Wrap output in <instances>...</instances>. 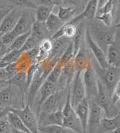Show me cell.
Returning <instances> with one entry per match:
<instances>
[{
  "mask_svg": "<svg viewBox=\"0 0 120 133\" xmlns=\"http://www.w3.org/2000/svg\"><path fill=\"white\" fill-rule=\"evenodd\" d=\"M91 64L98 80L104 85L110 97L115 88L119 85L120 68L111 66L107 68H102L94 58H91Z\"/></svg>",
  "mask_w": 120,
  "mask_h": 133,
  "instance_id": "1",
  "label": "cell"
},
{
  "mask_svg": "<svg viewBox=\"0 0 120 133\" xmlns=\"http://www.w3.org/2000/svg\"><path fill=\"white\" fill-rule=\"evenodd\" d=\"M88 29L93 41L106 54L108 46L113 42L116 32L119 31V25L115 29V27H107L101 23L92 24Z\"/></svg>",
  "mask_w": 120,
  "mask_h": 133,
  "instance_id": "2",
  "label": "cell"
},
{
  "mask_svg": "<svg viewBox=\"0 0 120 133\" xmlns=\"http://www.w3.org/2000/svg\"><path fill=\"white\" fill-rule=\"evenodd\" d=\"M25 105L21 93L16 86L8 84L0 90V107L20 109Z\"/></svg>",
  "mask_w": 120,
  "mask_h": 133,
  "instance_id": "3",
  "label": "cell"
},
{
  "mask_svg": "<svg viewBox=\"0 0 120 133\" xmlns=\"http://www.w3.org/2000/svg\"><path fill=\"white\" fill-rule=\"evenodd\" d=\"M93 99L96 104L103 110L104 117L110 118L119 114L117 106L112 103L110 97L99 80L98 81V91Z\"/></svg>",
  "mask_w": 120,
  "mask_h": 133,
  "instance_id": "4",
  "label": "cell"
},
{
  "mask_svg": "<svg viewBox=\"0 0 120 133\" xmlns=\"http://www.w3.org/2000/svg\"><path fill=\"white\" fill-rule=\"evenodd\" d=\"M68 89H67V88L59 89L47 97L41 105L39 115L51 113L62 109V106L65 102Z\"/></svg>",
  "mask_w": 120,
  "mask_h": 133,
  "instance_id": "5",
  "label": "cell"
},
{
  "mask_svg": "<svg viewBox=\"0 0 120 133\" xmlns=\"http://www.w3.org/2000/svg\"><path fill=\"white\" fill-rule=\"evenodd\" d=\"M82 73L83 71L75 72L74 79L70 85V98L73 108H74L81 100L86 98Z\"/></svg>",
  "mask_w": 120,
  "mask_h": 133,
  "instance_id": "6",
  "label": "cell"
},
{
  "mask_svg": "<svg viewBox=\"0 0 120 133\" xmlns=\"http://www.w3.org/2000/svg\"><path fill=\"white\" fill-rule=\"evenodd\" d=\"M88 100L89 104V112L87 121L86 133H97L101 121L104 117V114L103 110L96 104L93 98Z\"/></svg>",
  "mask_w": 120,
  "mask_h": 133,
  "instance_id": "7",
  "label": "cell"
},
{
  "mask_svg": "<svg viewBox=\"0 0 120 133\" xmlns=\"http://www.w3.org/2000/svg\"><path fill=\"white\" fill-rule=\"evenodd\" d=\"M11 111L17 115L31 132L40 133L38 131L39 125L38 117L28 105H26L23 109H11Z\"/></svg>",
  "mask_w": 120,
  "mask_h": 133,
  "instance_id": "8",
  "label": "cell"
},
{
  "mask_svg": "<svg viewBox=\"0 0 120 133\" xmlns=\"http://www.w3.org/2000/svg\"><path fill=\"white\" fill-rule=\"evenodd\" d=\"M82 77H83V82L86 91V99H89L92 98H94L98 91V79L92 66V64L83 71Z\"/></svg>",
  "mask_w": 120,
  "mask_h": 133,
  "instance_id": "9",
  "label": "cell"
},
{
  "mask_svg": "<svg viewBox=\"0 0 120 133\" xmlns=\"http://www.w3.org/2000/svg\"><path fill=\"white\" fill-rule=\"evenodd\" d=\"M46 79L47 78L44 76H43L37 69L35 76L29 85L27 95H26V105H28L31 109H32L38 91Z\"/></svg>",
  "mask_w": 120,
  "mask_h": 133,
  "instance_id": "10",
  "label": "cell"
},
{
  "mask_svg": "<svg viewBox=\"0 0 120 133\" xmlns=\"http://www.w3.org/2000/svg\"><path fill=\"white\" fill-rule=\"evenodd\" d=\"M35 20V19H34L32 14L29 11H22V14L15 27L13 29V30L11 31V34L15 37H17L19 35L30 32Z\"/></svg>",
  "mask_w": 120,
  "mask_h": 133,
  "instance_id": "11",
  "label": "cell"
},
{
  "mask_svg": "<svg viewBox=\"0 0 120 133\" xmlns=\"http://www.w3.org/2000/svg\"><path fill=\"white\" fill-rule=\"evenodd\" d=\"M85 39H86V41L87 43L90 50L92 51L93 56H94V58L95 59L97 63L100 65V66H101L102 68L108 67L109 64H108L107 61L106 54L104 52V51L101 49L98 46V44L93 41L92 37L90 35L88 28L85 30Z\"/></svg>",
  "mask_w": 120,
  "mask_h": 133,
  "instance_id": "12",
  "label": "cell"
},
{
  "mask_svg": "<svg viewBox=\"0 0 120 133\" xmlns=\"http://www.w3.org/2000/svg\"><path fill=\"white\" fill-rule=\"evenodd\" d=\"M98 3V0H89L86 5L83 11L80 14L74 17L69 22L73 24L78 25L86 19L88 20H90V21H93L95 19L96 15H97Z\"/></svg>",
  "mask_w": 120,
  "mask_h": 133,
  "instance_id": "13",
  "label": "cell"
},
{
  "mask_svg": "<svg viewBox=\"0 0 120 133\" xmlns=\"http://www.w3.org/2000/svg\"><path fill=\"white\" fill-rule=\"evenodd\" d=\"M106 57L109 66L119 67L120 66V45L119 33L116 32L113 42L108 46Z\"/></svg>",
  "mask_w": 120,
  "mask_h": 133,
  "instance_id": "14",
  "label": "cell"
},
{
  "mask_svg": "<svg viewBox=\"0 0 120 133\" xmlns=\"http://www.w3.org/2000/svg\"><path fill=\"white\" fill-rule=\"evenodd\" d=\"M22 14V11L18 8H14L10 11L4 19H2L0 25V37L6 33L13 30L18 22L19 19Z\"/></svg>",
  "mask_w": 120,
  "mask_h": 133,
  "instance_id": "15",
  "label": "cell"
},
{
  "mask_svg": "<svg viewBox=\"0 0 120 133\" xmlns=\"http://www.w3.org/2000/svg\"><path fill=\"white\" fill-rule=\"evenodd\" d=\"M59 90V88L57 87V85H55L53 83L49 82L48 80H45L43 84L41 86L38 93L37 94V96L38 97V102H37V105H36V116L37 117H38L39 113H40V108L42 103H44V101L49 97L51 94H53L56 91Z\"/></svg>",
  "mask_w": 120,
  "mask_h": 133,
  "instance_id": "16",
  "label": "cell"
},
{
  "mask_svg": "<svg viewBox=\"0 0 120 133\" xmlns=\"http://www.w3.org/2000/svg\"><path fill=\"white\" fill-rule=\"evenodd\" d=\"M120 115L113 117H104L101 121L97 133H120Z\"/></svg>",
  "mask_w": 120,
  "mask_h": 133,
  "instance_id": "17",
  "label": "cell"
},
{
  "mask_svg": "<svg viewBox=\"0 0 120 133\" xmlns=\"http://www.w3.org/2000/svg\"><path fill=\"white\" fill-rule=\"evenodd\" d=\"M91 58L92 57L89 56L88 53L86 46L83 44L74 58L75 72L83 71L85 69H86L89 65H91Z\"/></svg>",
  "mask_w": 120,
  "mask_h": 133,
  "instance_id": "18",
  "label": "cell"
},
{
  "mask_svg": "<svg viewBox=\"0 0 120 133\" xmlns=\"http://www.w3.org/2000/svg\"><path fill=\"white\" fill-rule=\"evenodd\" d=\"M52 41H53V48L48 57L53 60H59L60 57L66 50V49L69 46V44L71 43V40L66 38L65 37L62 36Z\"/></svg>",
  "mask_w": 120,
  "mask_h": 133,
  "instance_id": "19",
  "label": "cell"
},
{
  "mask_svg": "<svg viewBox=\"0 0 120 133\" xmlns=\"http://www.w3.org/2000/svg\"><path fill=\"white\" fill-rule=\"evenodd\" d=\"M38 119L39 127L49 126V125H60L62 126L63 115L62 109L48 114H40Z\"/></svg>",
  "mask_w": 120,
  "mask_h": 133,
  "instance_id": "20",
  "label": "cell"
},
{
  "mask_svg": "<svg viewBox=\"0 0 120 133\" xmlns=\"http://www.w3.org/2000/svg\"><path fill=\"white\" fill-rule=\"evenodd\" d=\"M74 109L76 115L81 123L83 133H86L87 121H88V117H89V100L86 98H85L78 103Z\"/></svg>",
  "mask_w": 120,
  "mask_h": 133,
  "instance_id": "21",
  "label": "cell"
},
{
  "mask_svg": "<svg viewBox=\"0 0 120 133\" xmlns=\"http://www.w3.org/2000/svg\"><path fill=\"white\" fill-rule=\"evenodd\" d=\"M8 84L16 86L20 90L23 99L26 105V95L28 91V85L26 80V73H17L14 76L8 80Z\"/></svg>",
  "mask_w": 120,
  "mask_h": 133,
  "instance_id": "22",
  "label": "cell"
},
{
  "mask_svg": "<svg viewBox=\"0 0 120 133\" xmlns=\"http://www.w3.org/2000/svg\"><path fill=\"white\" fill-rule=\"evenodd\" d=\"M30 36L32 37L40 43L42 40L45 38H50V35L46 28L44 23H40L35 20L31 29Z\"/></svg>",
  "mask_w": 120,
  "mask_h": 133,
  "instance_id": "23",
  "label": "cell"
},
{
  "mask_svg": "<svg viewBox=\"0 0 120 133\" xmlns=\"http://www.w3.org/2000/svg\"><path fill=\"white\" fill-rule=\"evenodd\" d=\"M14 63L17 68V72L20 73H26V74L29 71L32 65L34 64L27 52H22L17 60Z\"/></svg>",
  "mask_w": 120,
  "mask_h": 133,
  "instance_id": "24",
  "label": "cell"
},
{
  "mask_svg": "<svg viewBox=\"0 0 120 133\" xmlns=\"http://www.w3.org/2000/svg\"><path fill=\"white\" fill-rule=\"evenodd\" d=\"M44 24L46 25V28L50 37H52L54 34H56L59 30L65 23L60 20V19L56 14L52 13L44 23Z\"/></svg>",
  "mask_w": 120,
  "mask_h": 133,
  "instance_id": "25",
  "label": "cell"
},
{
  "mask_svg": "<svg viewBox=\"0 0 120 133\" xmlns=\"http://www.w3.org/2000/svg\"><path fill=\"white\" fill-rule=\"evenodd\" d=\"M56 8H57V11L54 14H56L60 19V20L64 23L71 21L74 17L75 13L77 11V8L72 6L65 7L61 5V6H57Z\"/></svg>",
  "mask_w": 120,
  "mask_h": 133,
  "instance_id": "26",
  "label": "cell"
},
{
  "mask_svg": "<svg viewBox=\"0 0 120 133\" xmlns=\"http://www.w3.org/2000/svg\"><path fill=\"white\" fill-rule=\"evenodd\" d=\"M62 126L74 131V132L83 133L81 123L76 115V113L68 117L63 118Z\"/></svg>",
  "mask_w": 120,
  "mask_h": 133,
  "instance_id": "27",
  "label": "cell"
},
{
  "mask_svg": "<svg viewBox=\"0 0 120 133\" xmlns=\"http://www.w3.org/2000/svg\"><path fill=\"white\" fill-rule=\"evenodd\" d=\"M85 37V32H84V29L82 23H80L77 25V31L75 36L72 38L71 42L73 45V49H74V56L77 54L78 50L80 49V46L83 44V40Z\"/></svg>",
  "mask_w": 120,
  "mask_h": 133,
  "instance_id": "28",
  "label": "cell"
},
{
  "mask_svg": "<svg viewBox=\"0 0 120 133\" xmlns=\"http://www.w3.org/2000/svg\"><path fill=\"white\" fill-rule=\"evenodd\" d=\"M40 133H76L71 129L60 125H49L38 127Z\"/></svg>",
  "mask_w": 120,
  "mask_h": 133,
  "instance_id": "29",
  "label": "cell"
},
{
  "mask_svg": "<svg viewBox=\"0 0 120 133\" xmlns=\"http://www.w3.org/2000/svg\"><path fill=\"white\" fill-rule=\"evenodd\" d=\"M63 66H64V64H62L59 60L58 61L57 63L56 64V65L52 69V70L50 71V73H49V75L47 76L46 79L48 80L49 82H50L57 85V83H58L60 77H61L62 73Z\"/></svg>",
  "mask_w": 120,
  "mask_h": 133,
  "instance_id": "30",
  "label": "cell"
},
{
  "mask_svg": "<svg viewBox=\"0 0 120 133\" xmlns=\"http://www.w3.org/2000/svg\"><path fill=\"white\" fill-rule=\"evenodd\" d=\"M52 13H53V8L38 5L36 8L35 19V21L40 22V23H45Z\"/></svg>",
  "mask_w": 120,
  "mask_h": 133,
  "instance_id": "31",
  "label": "cell"
},
{
  "mask_svg": "<svg viewBox=\"0 0 120 133\" xmlns=\"http://www.w3.org/2000/svg\"><path fill=\"white\" fill-rule=\"evenodd\" d=\"M30 35V32L25 33L23 35L17 36L12 42V43L8 47V51L11 50H20L23 46L24 43L26 41L27 38Z\"/></svg>",
  "mask_w": 120,
  "mask_h": 133,
  "instance_id": "32",
  "label": "cell"
},
{
  "mask_svg": "<svg viewBox=\"0 0 120 133\" xmlns=\"http://www.w3.org/2000/svg\"><path fill=\"white\" fill-rule=\"evenodd\" d=\"M113 12H107L96 15L95 19H97L104 25L107 27H111L113 23Z\"/></svg>",
  "mask_w": 120,
  "mask_h": 133,
  "instance_id": "33",
  "label": "cell"
},
{
  "mask_svg": "<svg viewBox=\"0 0 120 133\" xmlns=\"http://www.w3.org/2000/svg\"><path fill=\"white\" fill-rule=\"evenodd\" d=\"M10 3H11L17 7L27 8V9H35L38 8V5L31 0H7Z\"/></svg>",
  "mask_w": 120,
  "mask_h": 133,
  "instance_id": "34",
  "label": "cell"
},
{
  "mask_svg": "<svg viewBox=\"0 0 120 133\" xmlns=\"http://www.w3.org/2000/svg\"><path fill=\"white\" fill-rule=\"evenodd\" d=\"M22 53L20 50H11L8 51L6 53L1 59L5 61L7 64H11V63H14L17 60L19 56Z\"/></svg>",
  "mask_w": 120,
  "mask_h": 133,
  "instance_id": "35",
  "label": "cell"
},
{
  "mask_svg": "<svg viewBox=\"0 0 120 133\" xmlns=\"http://www.w3.org/2000/svg\"><path fill=\"white\" fill-rule=\"evenodd\" d=\"M35 1L36 5L38 4V5L50 7V8L61 6L65 4L63 0H35Z\"/></svg>",
  "mask_w": 120,
  "mask_h": 133,
  "instance_id": "36",
  "label": "cell"
},
{
  "mask_svg": "<svg viewBox=\"0 0 120 133\" xmlns=\"http://www.w3.org/2000/svg\"><path fill=\"white\" fill-rule=\"evenodd\" d=\"M38 45H39V43L35 39H34L32 37L29 35V37L27 38L26 41L24 43L23 46L20 49V51L21 52H28L29 50L36 48Z\"/></svg>",
  "mask_w": 120,
  "mask_h": 133,
  "instance_id": "37",
  "label": "cell"
},
{
  "mask_svg": "<svg viewBox=\"0 0 120 133\" xmlns=\"http://www.w3.org/2000/svg\"><path fill=\"white\" fill-rule=\"evenodd\" d=\"M0 133H11V127L5 117L0 119Z\"/></svg>",
  "mask_w": 120,
  "mask_h": 133,
  "instance_id": "38",
  "label": "cell"
},
{
  "mask_svg": "<svg viewBox=\"0 0 120 133\" xmlns=\"http://www.w3.org/2000/svg\"><path fill=\"white\" fill-rule=\"evenodd\" d=\"M5 72L7 73V76H8V80L11 79L12 76H14L16 73H17V68H16L15 63L8 64L5 67Z\"/></svg>",
  "mask_w": 120,
  "mask_h": 133,
  "instance_id": "39",
  "label": "cell"
},
{
  "mask_svg": "<svg viewBox=\"0 0 120 133\" xmlns=\"http://www.w3.org/2000/svg\"><path fill=\"white\" fill-rule=\"evenodd\" d=\"M119 90H120V88H119V85H118L116 88H115V90L113 92V94H111V96H110V99H111V101H112V103H113L114 105H117V103H119V99H120V94H119Z\"/></svg>",
  "mask_w": 120,
  "mask_h": 133,
  "instance_id": "40",
  "label": "cell"
},
{
  "mask_svg": "<svg viewBox=\"0 0 120 133\" xmlns=\"http://www.w3.org/2000/svg\"><path fill=\"white\" fill-rule=\"evenodd\" d=\"M8 52V47L4 45V43L1 41L0 38V58H2Z\"/></svg>",
  "mask_w": 120,
  "mask_h": 133,
  "instance_id": "41",
  "label": "cell"
},
{
  "mask_svg": "<svg viewBox=\"0 0 120 133\" xmlns=\"http://www.w3.org/2000/svg\"><path fill=\"white\" fill-rule=\"evenodd\" d=\"M12 8H3L2 10H0V25H1V23L2 21V19H4V17H5L6 15L10 12V11L11 10Z\"/></svg>",
  "mask_w": 120,
  "mask_h": 133,
  "instance_id": "42",
  "label": "cell"
},
{
  "mask_svg": "<svg viewBox=\"0 0 120 133\" xmlns=\"http://www.w3.org/2000/svg\"><path fill=\"white\" fill-rule=\"evenodd\" d=\"M11 109L9 108H2L0 107V119H2V117H5L7 114L10 111Z\"/></svg>",
  "mask_w": 120,
  "mask_h": 133,
  "instance_id": "43",
  "label": "cell"
},
{
  "mask_svg": "<svg viewBox=\"0 0 120 133\" xmlns=\"http://www.w3.org/2000/svg\"><path fill=\"white\" fill-rule=\"evenodd\" d=\"M8 85V80L7 79H0V90L2 88H3L4 87H5Z\"/></svg>",
  "mask_w": 120,
  "mask_h": 133,
  "instance_id": "44",
  "label": "cell"
},
{
  "mask_svg": "<svg viewBox=\"0 0 120 133\" xmlns=\"http://www.w3.org/2000/svg\"><path fill=\"white\" fill-rule=\"evenodd\" d=\"M107 2V0H98V10L101 8L102 7L104 6L106 2Z\"/></svg>",
  "mask_w": 120,
  "mask_h": 133,
  "instance_id": "45",
  "label": "cell"
},
{
  "mask_svg": "<svg viewBox=\"0 0 120 133\" xmlns=\"http://www.w3.org/2000/svg\"><path fill=\"white\" fill-rule=\"evenodd\" d=\"M80 1V0H63L64 2H66V3H71L72 5H76V4H77Z\"/></svg>",
  "mask_w": 120,
  "mask_h": 133,
  "instance_id": "46",
  "label": "cell"
},
{
  "mask_svg": "<svg viewBox=\"0 0 120 133\" xmlns=\"http://www.w3.org/2000/svg\"><path fill=\"white\" fill-rule=\"evenodd\" d=\"M11 132L12 133H25L23 132H20V131H18V130H16V129H14L11 128Z\"/></svg>",
  "mask_w": 120,
  "mask_h": 133,
  "instance_id": "47",
  "label": "cell"
}]
</instances>
